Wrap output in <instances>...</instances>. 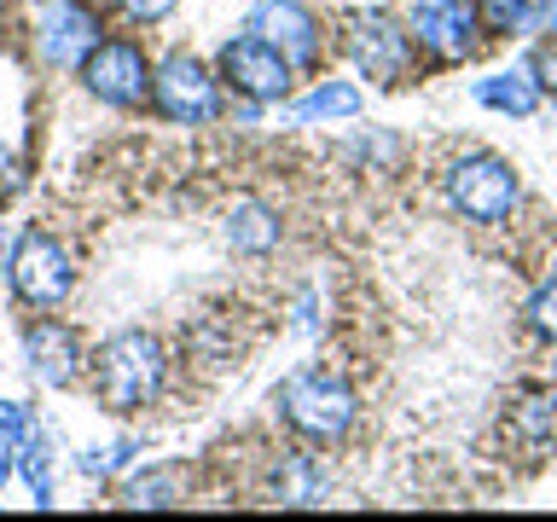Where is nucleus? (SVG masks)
<instances>
[{
	"mask_svg": "<svg viewBox=\"0 0 557 522\" xmlns=\"http://www.w3.org/2000/svg\"><path fill=\"white\" fill-rule=\"evenodd\" d=\"M163 372H169V360L151 331H116L94 355V395L111 412H134L163 389Z\"/></svg>",
	"mask_w": 557,
	"mask_h": 522,
	"instance_id": "f257e3e1",
	"label": "nucleus"
},
{
	"mask_svg": "<svg viewBox=\"0 0 557 522\" xmlns=\"http://www.w3.org/2000/svg\"><path fill=\"white\" fill-rule=\"evenodd\" d=\"M278 412H285V424L296 435H308V442H343V435L355 430V418H360V400H355V389H348L343 377L308 365V372L285 377Z\"/></svg>",
	"mask_w": 557,
	"mask_h": 522,
	"instance_id": "f03ea898",
	"label": "nucleus"
},
{
	"mask_svg": "<svg viewBox=\"0 0 557 522\" xmlns=\"http://www.w3.org/2000/svg\"><path fill=\"white\" fill-rule=\"evenodd\" d=\"M447 203L476 226H499L517 209V169L494 151H470L447 169Z\"/></svg>",
	"mask_w": 557,
	"mask_h": 522,
	"instance_id": "7ed1b4c3",
	"label": "nucleus"
},
{
	"mask_svg": "<svg viewBox=\"0 0 557 522\" xmlns=\"http://www.w3.org/2000/svg\"><path fill=\"white\" fill-rule=\"evenodd\" d=\"M348 59H355V70L366 82L377 87H400L412 76V59H418V41L412 29H400L389 12H360L355 24H348Z\"/></svg>",
	"mask_w": 557,
	"mask_h": 522,
	"instance_id": "20e7f679",
	"label": "nucleus"
},
{
	"mask_svg": "<svg viewBox=\"0 0 557 522\" xmlns=\"http://www.w3.org/2000/svg\"><path fill=\"white\" fill-rule=\"evenodd\" d=\"M151 99H157V111L169 122H181V128H198V122H209L221 111V87L191 52H169V59L151 70Z\"/></svg>",
	"mask_w": 557,
	"mask_h": 522,
	"instance_id": "39448f33",
	"label": "nucleus"
},
{
	"mask_svg": "<svg viewBox=\"0 0 557 522\" xmlns=\"http://www.w3.org/2000/svg\"><path fill=\"white\" fill-rule=\"evenodd\" d=\"M7 278H12V290L24 296L29 308H41V313L59 308L70 296V256H64V244L29 226V233L12 244V256H7Z\"/></svg>",
	"mask_w": 557,
	"mask_h": 522,
	"instance_id": "423d86ee",
	"label": "nucleus"
},
{
	"mask_svg": "<svg viewBox=\"0 0 557 522\" xmlns=\"http://www.w3.org/2000/svg\"><path fill=\"white\" fill-rule=\"evenodd\" d=\"M221 82L233 87V94L256 99V104L285 99L290 94V59L250 29V35H238V41L221 47Z\"/></svg>",
	"mask_w": 557,
	"mask_h": 522,
	"instance_id": "0eeeda50",
	"label": "nucleus"
},
{
	"mask_svg": "<svg viewBox=\"0 0 557 522\" xmlns=\"http://www.w3.org/2000/svg\"><path fill=\"white\" fill-rule=\"evenodd\" d=\"M82 87L104 104H116V111H128L151 94V64L139 41H99L94 52L82 59Z\"/></svg>",
	"mask_w": 557,
	"mask_h": 522,
	"instance_id": "6e6552de",
	"label": "nucleus"
},
{
	"mask_svg": "<svg viewBox=\"0 0 557 522\" xmlns=\"http://www.w3.org/2000/svg\"><path fill=\"white\" fill-rule=\"evenodd\" d=\"M412 41L435 52L442 64H459L476 52V7H465V0H412V17H407Z\"/></svg>",
	"mask_w": 557,
	"mask_h": 522,
	"instance_id": "1a4fd4ad",
	"label": "nucleus"
},
{
	"mask_svg": "<svg viewBox=\"0 0 557 522\" xmlns=\"http://www.w3.org/2000/svg\"><path fill=\"white\" fill-rule=\"evenodd\" d=\"M250 29L261 41H273L290 64H320V17L302 0H256Z\"/></svg>",
	"mask_w": 557,
	"mask_h": 522,
	"instance_id": "9d476101",
	"label": "nucleus"
},
{
	"mask_svg": "<svg viewBox=\"0 0 557 522\" xmlns=\"http://www.w3.org/2000/svg\"><path fill=\"white\" fill-rule=\"evenodd\" d=\"M35 47H41V59L59 64V70L82 64L87 52L99 47V17L87 12V7H76V0H64V7H52V12L41 17V35H35Z\"/></svg>",
	"mask_w": 557,
	"mask_h": 522,
	"instance_id": "9b49d317",
	"label": "nucleus"
},
{
	"mask_svg": "<svg viewBox=\"0 0 557 522\" xmlns=\"http://www.w3.org/2000/svg\"><path fill=\"white\" fill-rule=\"evenodd\" d=\"M24 360L47 389H64V383L82 377V343H76V331L59 325V320H41V325L24 331Z\"/></svg>",
	"mask_w": 557,
	"mask_h": 522,
	"instance_id": "f8f14e48",
	"label": "nucleus"
},
{
	"mask_svg": "<svg viewBox=\"0 0 557 522\" xmlns=\"http://www.w3.org/2000/svg\"><path fill=\"white\" fill-rule=\"evenodd\" d=\"M505 435H511L517 447H529V452H546L552 435H557V395L552 389L517 395L511 412H505Z\"/></svg>",
	"mask_w": 557,
	"mask_h": 522,
	"instance_id": "ddd939ff",
	"label": "nucleus"
},
{
	"mask_svg": "<svg viewBox=\"0 0 557 522\" xmlns=\"http://www.w3.org/2000/svg\"><path fill=\"white\" fill-rule=\"evenodd\" d=\"M325 464L313 459V452H285V459L273 464V494L278 505H325Z\"/></svg>",
	"mask_w": 557,
	"mask_h": 522,
	"instance_id": "4468645a",
	"label": "nucleus"
},
{
	"mask_svg": "<svg viewBox=\"0 0 557 522\" xmlns=\"http://www.w3.org/2000/svg\"><path fill=\"white\" fill-rule=\"evenodd\" d=\"M476 104H487V111H505V116H534L540 82L529 76V70H499V76H482V82H476Z\"/></svg>",
	"mask_w": 557,
	"mask_h": 522,
	"instance_id": "2eb2a0df",
	"label": "nucleus"
},
{
	"mask_svg": "<svg viewBox=\"0 0 557 522\" xmlns=\"http://www.w3.org/2000/svg\"><path fill=\"white\" fill-rule=\"evenodd\" d=\"M226 238H233V250L261 256V250H273V244H278V215H273V209H261V203H238L233 221H226Z\"/></svg>",
	"mask_w": 557,
	"mask_h": 522,
	"instance_id": "dca6fc26",
	"label": "nucleus"
},
{
	"mask_svg": "<svg viewBox=\"0 0 557 522\" xmlns=\"http://www.w3.org/2000/svg\"><path fill=\"white\" fill-rule=\"evenodd\" d=\"M355 111H360V87H348V82H320L302 104H296L302 122H331V116H355Z\"/></svg>",
	"mask_w": 557,
	"mask_h": 522,
	"instance_id": "f3484780",
	"label": "nucleus"
},
{
	"mask_svg": "<svg viewBox=\"0 0 557 522\" xmlns=\"http://www.w3.org/2000/svg\"><path fill=\"white\" fill-rule=\"evenodd\" d=\"M17 470H24L35 505H52V459H47V435L41 430L24 435V447H17Z\"/></svg>",
	"mask_w": 557,
	"mask_h": 522,
	"instance_id": "a211bd4d",
	"label": "nucleus"
},
{
	"mask_svg": "<svg viewBox=\"0 0 557 522\" xmlns=\"http://www.w3.org/2000/svg\"><path fill=\"white\" fill-rule=\"evenodd\" d=\"M174 499H181V470H139L128 482V505L157 511V505H174Z\"/></svg>",
	"mask_w": 557,
	"mask_h": 522,
	"instance_id": "6ab92c4d",
	"label": "nucleus"
},
{
	"mask_svg": "<svg viewBox=\"0 0 557 522\" xmlns=\"http://www.w3.org/2000/svg\"><path fill=\"white\" fill-rule=\"evenodd\" d=\"M534 17V0H476V24L494 35H522Z\"/></svg>",
	"mask_w": 557,
	"mask_h": 522,
	"instance_id": "aec40b11",
	"label": "nucleus"
},
{
	"mask_svg": "<svg viewBox=\"0 0 557 522\" xmlns=\"http://www.w3.org/2000/svg\"><path fill=\"white\" fill-rule=\"evenodd\" d=\"M529 325L557 348V278H546V285L534 290V302H529Z\"/></svg>",
	"mask_w": 557,
	"mask_h": 522,
	"instance_id": "412c9836",
	"label": "nucleus"
},
{
	"mask_svg": "<svg viewBox=\"0 0 557 522\" xmlns=\"http://www.w3.org/2000/svg\"><path fill=\"white\" fill-rule=\"evenodd\" d=\"M139 452V442H116V447H99V452H82V470L87 476H99V470H116V464H128Z\"/></svg>",
	"mask_w": 557,
	"mask_h": 522,
	"instance_id": "4be33fe9",
	"label": "nucleus"
},
{
	"mask_svg": "<svg viewBox=\"0 0 557 522\" xmlns=\"http://www.w3.org/2000/svg\"><path fill=\"white\" fill-rule=\"evenodd\" d=\"M529 76H534L540 87H552V94H557V47H540V52H534Z\"/></svg>",
	"mask_w": 557,
	"mask_h": 522,
	"instance_id": "5701e85b",
	"label": "nucleus"
},
{
	"mask_svg": "<svg viewBox=\"0 0 557 522\" xmlns=\"http://www.w3.org/2000/svg\"><path fill=\"white\" fill-rule=\"evenodd\" d=\"M122 7H128L134 24H157V17H169V12H174V0H122Z\"/></svg>",
	"mask_w": 557,
	"mask_h": 522,
	"instance_id": "b1692460",
	"label": "nucleus"
},
{
	"mask_svg": "<svg viewBox=\"0 0 557 522\" xmlns=\"http://www.w3.org/2000/svg\"><path fill=\"white\" fill-rule=\"evenodd\" d=\"M529 29H540V35H557V0H534Z\"/></svg>",
	"mask_w": 557,
	"mask_h": 522,
	"instance_id": "393cba45",
	"label": "nucleus"
},
{
	"mask_svg": "<svg viewBox=\"0 0 557 522\" xmlns=\"http://www.w3.org/2000/svg\"><path fill=\"white\" fill-rule=\"evenodd\" d=\"M17 447H24V442H12V435H0V482L12 476V464H17Z\"/></svg>",
	"mask_w": 557,
	"mask_h": 522,
	"instance_id": "a878e982",
	"label": "nucleus"
},
{
	"mask_svg": "<svg viewBox=\"0 0 557 522\" xmlns=\"http://www.w3.org/2000/svg\"><path fill=\"white\" fill-rule=\"evenodd\" d=\"M0 261H7V238H0Z\"/></svg>",
	"mask_w": 557,
	"mask_h": 522,
	"instance_id": "bb28decb",
	"label": "nucleus"
}]
</instances>
